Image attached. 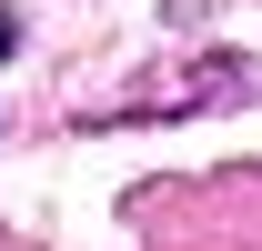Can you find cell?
I'll return each instance as SVG.
<instances>
[{
    "instance_id": "cell-1",
    "label": "cell",
    "mask_w": 262,
    "mask_h": 251,
    "mask_svg": "<svg viewBox=\"0 0 262 251\" xmlns=\"http://www.w3.org/2000/svg\"><path fill=\"white\" fill-rule=\"evenodd\" d=\"M10 40H20V20H10V10H0V61H10Z\"/></svg>"
}]
</instances>
